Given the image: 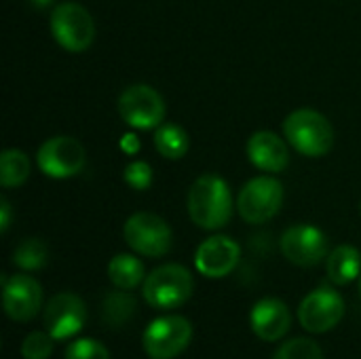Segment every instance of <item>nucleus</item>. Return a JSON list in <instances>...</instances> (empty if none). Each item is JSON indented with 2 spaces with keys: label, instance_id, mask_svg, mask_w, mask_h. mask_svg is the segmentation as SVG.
Returning <instances> with one entry per match:
<instances>
[{
  "label": "nucleus",
  "instance_id": "obj_1",
  "mask_svg": "<svg viewBox=\"0 0 361 359\" xmlns=\"http://www.w3.org/2000/svg\"><path fill=\"white\" fill-rule=\"evenodd\" d=\"M190 220L205 229V231H216L228 224L233 216V195L228 184L216 176V174H205L195 180V184L188 190V201H186Z\"/></svg>",
  "mask_w": 361,
  "mask_h": 359
},
{
  "label": "nucleus",
  "instance_id": "obj_2",
  "mask_svg": "<svg viewBox=\"0 0 361 359\" xmlns=\"http://www.w3.org/2000/svg\"><path fill=\"white\" fill-rule=\"evenodd\" d=\"M283 133L294 150L305 157H326L334 146V129L317 110H296L283 121Z\"/></svg>",
  "mask_w": 361,
  "mask_h": 359
},
{
  "label": "nucleus",
  "instance_id": "obj_3",
  "mask_svg": "<svg viewBox=\"0 0 361 359\" xmlns=\"http://www.w3.org/2000/svg\"><path fill=\"white\" fill-rule=\"evenodd\" d=\"M195 290L188 269L182 264H163L144 279V300L154 309L182 307Z\"/></svg>",
  "mask_w": 361,
  "mask_h": 359
},
{
  "label": "nucleus",
  "instance_id": "obj_4",
  "mask_svg": "<svg viewBox=\"0 0 361 359\" xmlns=\"http://www.w3.org/2000/svg\"><path fill=\"white\" fill-rule=\"evenodd\" d=\"M51 34L70 53H82L95 38L91 13L78 2H59L51 13Z\"/></svg>",
  "mask_w": 361,
  "mask_h": 359
},
{
  "label": "nucleus",
  "instance_id": "obj_5",
  "mask_svg": "<svg viewBox=\"0 0 361 359\" xmlns=\"http://www.w3.org/2000/svg\"><path fill=\"white\" fill-rule=\"evenodd\" d=\"M283 203V186L279 180L271 176H260L250 180L239 197H237V209L239 216L250 224H262L277 216Z\"/></svg>",
  "mask_w": 361,
  "mask_h": 359
},
{
  "label": "nucleus",
  "instance_id": "obj_6",
  "mask_svg": "<svg viewBox=\"0 0 361 359\" xmlns=\"http://www.w3.org/2000/svg\"><path fill=\"white\" fill-rule=\"evenodd\" d=\"M123 235L131 250L148 258H161L171 250V229L161 216L150 212L129 216Z\"/></svg>",
  "mask_w": 361,
  "mask_h": 359
},
{
  "label": "nucleus",
  "instance_id": "obj_7",
  "mask_svg": "<svg viewBox=\"0 0 361 359\" xmlns=\"http://www.w3.org/2000/svg\"><path fill=\"white\" fill-rule=\"evenodd\" d=\"M192 339V326L186 317L165 315L148 324L144 332V351L150 359H173Z\"/></svg>",
  "mask_w": 361,
  "mask_h": 359
},
{
  "label": "nucleus",
  "instance_id": "obj_8",
  "mask_svg": "<svg viewBox=\"0 0 361 359\" xmlns=\"http://www.w3.org/2000/svg\"><path fill=\"white\" fill-rule=\"evenodd\" d=\"M118 114L129 127L154 129L163 125L165 102L150 85H131L118 97Z\"/></svg>",
  "mask_w": 361,
  "mask_h": 359
},
{
  "label": "nucleus",
  "instance_id": "obj_9",
  "mask_svg": "<svg viewBox=\"0 0 361 359\" xmlns=\"http://www.w3.org/2000/svg\"><path fill=\"white\" fill-rule=\"evenodd\" d=\"M36 161L44 176L63 180L82 171L87 154L78 140L68 135H55L38 148Z\"/></svg>",
  "mask_w": 361,
  "mask_h": 359
},
{
  "label": "nucleus",
  "instance_id": "obj_10",
  "mask_svg": "<svg viewBox=\"0 0 361 359\" xmlns=\"http://www.w3.org/2000/svg\"><path fill=\"white\" fill-rule=\"evenodd\" d=\"M345 315V300L332 288H317L298 307V322L307 332H330Z\"/></svg>",
  "mask_w": 361,
  "mask_h": 359
},
{
  "label": "nucleus",
  "instance_id": "obj_11",
  "mask_svg": "<svg viewBox=\"0 0 361 359\" xmlns=\"http://www.w3.org/2000/svg\"><path fill=\"white\" fill-rule=\"evenodd\" d=\"M87 322V307L80 296L72 292L55 294L44 307V328L55 341H66L82 330Z\"/></svg>",
  "mask_w": 361,
  "mask_h": 359
},
{
  "label": "nucleus",
  "instance_id": "obj_12",
  "mask_svg": "<svg viewBox=\"0 0 361 359\" xmlns=\"http://www.w3.org/2000/svg\"><path fill=\"white\" fill-rule=\"evenodd\" d=\"M281 254L296 267H315L328 256V239L313 224H296L283 233Z\"/></svg>",
  "mask_w": 361,
  "mask_h": 359
},
{
  "label": "nucleus",
  "instance_id": "obj_13",
  "mask_svg": "<svg viewBox=\"0 0 361 359\" xmlns=\"http://www.w3.org/2000/svg\"><path fill=\"white\" fill-rule=\"evenodd\" d=\"M2 303L13 322H30L40 311L42 288L30 275L2 277Z\"/></svg>",
  "mask_w": 361,
  "mask_h": 359
},
{
  "label": "nucleus",
  "instance_id": "obj_14",
  "mask_svg": "<svg viewBox=\"0 0 361 359\" xmlns=\"http://www.w3.org/2000/svg\"><path fill=\"white\" fill-rule=\"evenodd\" d=\"M241 256L239 245L224 235H216L205 239L195 254V264L197 271L209 279H220L226 277L228 273H233V269L237 267Z\"/></svg>",
  "mask_w": 361,
  "mask_h": 359
},
{
  "label": "nucleus",
  "instance_id": "obj_15",
  "mask_svg": "<svg viewBox=\"0 0 361 359\" xmlns=\"http://www.w3.org/2000/svg\"><path fill=\"white\" fill-rule=\"evenodd\" d=\"M250 326L258 339L273 343L288 334V330L292 326V315L283 300L262 298L254 305V309L250 313Z\"/></svg>",
  "mask_w": 361,
  "mask_h": 359
},
{
  "label": "nucleus",
  "instance_id": "obj_16",
  "mask_svg": "<svg viewBox=\"0 0 361 359\" xmlns=\"http://www.w3.org/2000/svg\"><path fill=\"white\" fill-rule=\"evenodd\" d=\"M247 159L262 171L279 174L290 163L288 144L273 131H256L247 140Z\"/></svg>",
  "mask_w": 361,
  "mask_h": 359
},
{
  "label": "nucleus",
  "instance_id": "obj_17",
  "mask_svg": "<svg viewBox=\"0 0 361 359\" xmlns=\"http://www.w3.org/2000/svg\"><path fill=\"white\" fill-rule=\"evenodd\" d=\"M328 277L336 286H349L361 275V254L353 245H338L328 256Z\"/></svg>",
  "mask_w": 361,
  "mask_h": 359
},
{
  "label": "nucleus",
  "instance_id": "obj_18",
  "mask_svg": "<svg viewBox=\"0 0 361 359\" xmlns=\"http://www.w3.org/2000/svg\"><path fill=\"white\" fill-rule=\"evenodd\" d=\"M108 277L118 290H133L144 281V264L131 254H116L108 264Z\"/></svg>",
  "mask_w": 361,
  "mask_h": 359
},
{
  "label": "nucleus",
  "instance_id": "obj_19",
  "mask_svg": "<svg viewBox=\"0 0 361 359\" xmlns=\"http://www.w3.org/2000/svg\"><path fill=\"white\" fill-rule=\"evenodd\" d=\"M154 146L165 159H182L188 152V133L176 123H163L154 131Z\"/></svg>",
  "mask_w": 361,
  "mask_h": 359
},
{
  "label": "nucleus",
  "instance_id": "obj_20",
  "mask_svg": "<svg viewBox=\"0 0 361 359\" xmlns=\"http://www.w3.org/2000/svg\"><path fill=\"white\" fill-rule=\"evenodd\" d=\"M30 176V159L23 150L6 148L0 154V184L4 188L21 186Z\"/></svg>",
  "mask_w": 361,
  "mask_h": 359
},
{
  "label": "nucleus",
  "instance_id": "obj_21",
  "mask_svg": "<svg viewBox=\"0 0 361 359\" xmlns=\"http://www.w3.org/2000/svg\"><path fill=\"white\" fill-rule=\"evenodd\" d=\"M135 309H137V305H135V298L131 294H127L123 290L110 292L102 303V320L106 326L118 328L131 320Z\"/></svg>",
  "mask_w": 361,
  "mask_h": 359
},
{
  "label": "nucleus",
  "instance_id": "obj_22",
  "mask_svg": "<svg viewBox=\"0 0 361 359\" xmlns=\"http://www.w3.org/2000/svg\"><path fill=\"white\" fill-rule=\"evenodd\" d=\"M47 260H49L47 243L34 237L21 241L17 250L13 252V262L23 271H38L47 264Z\"/></svg>",
  "mask_w": 361,
  "mask_h": 359
},
{
  "label": "nucleus",
  "instance_id": "obj_23",
  "mask_svg": "<svg viewBox=\"0 0 361 359\" xmlns=\"http://www.w3.org/2000/svg\"><path fill=\"white\" fill-rule=\"evenodd\" d=\"M273 359H324V353L311 339H292L277 349Z\"/></svg>",
  "mask_w": 361,
  "mask_h": 359
},
{
  "label": "nucleus",
  "instance_id": "obj_24",
  "mask_svg": "<svg viewBox=\"0 0 361 359\" xmlns=\"http://www.w3.org/2000/svg\"><path fill=\"white\" fill-rule=\"evenodd\" d=\"M53 336L49 332H32L21 343L23 359H49L53 353Z\"/></svg>",
  "mask_w": 361,
  "mask_h": 359
},
{
  "label": "nucleus",
  "instance_id": "obj_25",
  "mask_svg": "<svg viewBox=\"0 0 361 359\" xmlns=\"http://www.w3.org/2000/svg\"><path fill=\"white\" fill-rule=\"evenodd\" d=\"M66 359H110V353L99 341L80 339L66 349Z\"/></svg>",
  "mask_w": 361,
  "mask_h": 359
},
{
  "label": "nucleus",
  "instance_id": "obj_26",
  "mask_svg": "<svg viewBox=\"0 0 361 359\" xmlns=\"http://www.w3.org/2000/svg\"><path fill=\"white\" fill-rule=\"evenodd\" d=\"M125 182L135 190H146L152 184V167L146 161H133L125 167Z\"/></svg>",
  "mask_w": 361,
  "mask_h": 359
},
{
  "label": "nucleus",
  "instance_id": "obj_27",
  "mask_svg": "<svg viewBox=\"0 0 361 359\" xmlns=\"http://www.w3.org/2000/svg\"><path fill=\"white\" fill-rule=\"evenodd\" d=\"M11 226V203L2 197L0 199V231L6 233Z\"/></svg>",
  "mask_w": 361,
  "mask_h": 359
},
{
  "label": "nucleus",
  "instance_id": "obj_28",
  "mask_svg": "<svg viewBox=\"0 0 361 359\" xmlns=\"http://www.w3.org/2000/svg\"><path fill=\"white\" fill-rule=\"evenodd\" d=\"M121 146H123V148H125L127 152H135V150L140 148V142H137V140H135L133 135H125V138H123V144H121Z\"/></svg>",
  "mask_w": 361,
  "mask_h": 359
},
{
  "label": "nucleus",
  "instance_id": "obj_29",
  "mask_svg": "<svg viewBox=\"0 0 361 359\" xmlns=\"http://www.w3.org/2000/svg\"><path fill=\"white\" fill-rule=\"evenodd\" d=\"M30 2H32V4H34L36 8H44V6H49V4H51L53 0H30Z\"/></svg>",
  "mask_w": 361,
  "mask_h": 359
},
{
  "label": "nucleus",
  "instance_id": "obj_30",
  "mask_svg": "<svg viewBox=\"0 0 361 359\" xmlns=\"http://www.w3.org/2000/svg\"><path fill=\"white\" fill-rule=\"evenodd\" d=\"M360 298H361V277H360Z\"/></svg>",
  "mask_w": 361,
  "mask_h": 359
}]
</instances>
